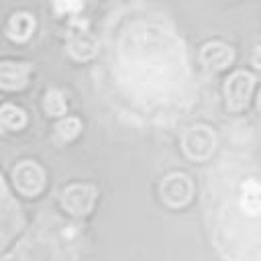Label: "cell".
Returning <instances> with one entry per match:
<instances>
[{"label": "cell", "mask_w": 261, "mask_h": 261, "mask_svg": "<svg viewBox=\"0 0 261 261\" xmlns=\"http://www.w3.org/2000/svg\"><path fill=\"white\" fill-rule=\"evenodd\" d=\"M253 86H255L253 73H249L245 69L234 71L224 84V96H226L228 108L230 110H243L253 96Z\"/></svg>", "instance_id": "4"}, {"label": "cell", "mask_w": 261, "mask_h": 261, "mask_svg": "<svg viewBox=\"0 0 261 261\" xmlns=\"http://www.w3.org/2000/svg\"><path fill=\"white\" fill-rule=\"evenodd\" d=\"M139 43L128 49L135 57H122V65L135 67L128 82H133L143 100H153L161 108H179L190 102L192 75L186 59L181 39L173 29L157 22L153 27H139Z\"/></svg>", "instance_id": "1"}, {"label": "cell", "mask_w": 261, "mask_h": 261, "mask_svg": "<svg viewBox=\"0 0 261 261\" xmlns=\"http://www.w3.org/2000/svg\"><path fill=\"white\" fill-rule=\"evenodd\" d=\"M57 12H77L84 6V0H55Z\"/></svg>", "instance_id": "11"}, {"label": "cell", "mask_w": 261, "mask_h": 261, "mask_svg": "<svg viewBox=\"0 0 261 261\" xmlns=\"http://www.w3.org/2000/svg\"><path fill=\"white\" fill-rule=\"evenodd\" d=\"M29 65H16V63H0V88L6 90H18L27 82Z\"/></svg>", "instance_id": "7"}, {"label": "cell", "mask_w": 261, "mask_h": 261, "mask_svg": "<svg viewBox=\"0 0 261 261\" xmlns=\"http://www.w3.org/2000/svg\"><path fill=\"white\" fill-rule=\"evenodd\" d=\"M251 61H253V65H255L257 69H261V45H257V47H255V51H253V57H251Z\"/></svg>", "instance_id": "12"}, {"label": "cell", "mask_w": 261, "mask_h": 261, "mask_svg": "<svg viewBox=\"0 0 261 261\" xmlns=\"http://www.w3.org/2000/svg\"><path fill=\"white\" fill-rule=\"evenodd\" d=\"M234 57V51L232 47L224 45V43H208L204 49H202V63L216 71V69H224Z\"/></svg>", "instance_id": "6"}, {"label": "cell", "mask_w": 261, "mask_h": 261, "mask_svg": "<svg viewBox=\"0 0 261 261\" xmlns=\"http://www.w3.org/2000/svg\"><path fill=\"white\" fill-rule=\"evenodd\" d=\"M257 108H259V112H261V90H259V94H257Z\"/></svg>", "instance_id": "13"}, {"label": "cell", "mask_w": 261, "mask_h": 261, "mask_svg": "<svg viewBox=\"0 0 261 261\" xmlns=\"http://www.w3.org/2000/svg\"><path fill=\"white\" fill-rule=\"evenodd\" d=\"M22 228V214L0 177V253Z\"/></svg>", "instance_id": "3"}, {"label": "cell", "mask_w": 261, "mask_h": 261, "mask_svg": "<svg viewBox=\"0 0 261 261\" xmlns=\"http://www.w3.org/2000/svg\"><path fill=\"white\" fill-rule=\"evenodd\" d=\"M29 171H31V163H22V165L16 169V173L27 175V181L18 184V188H20V192H24V194H37V192L41 190V186H43V173H41L39 167L35 169L33 175H31Z\"/></svg>", "instance_id": "8"}, {"label": "cell", "mask_w": 261, "mask_h": 261, "mask_svg": "<svg viewBox=\"0 0 261 261\" xmlns=\"http://www.w3.org/2000/svg\"><path fill=\"white\" fill-rule=\"evenodd\" d=\"M45 102H47V110L49 112H63L65 110V100H63V96L59 92H51Z\"/></svg>", "instance_id": "10"}, {"label": "cell", "mask_w": 261, "mask_h": 261, "mask_svg": "<svg viewBox=\"0 0 261 261\" xmlns=\"http://www.w3.org/2000/svg\"><path fill=\"white\" fill-rule=\"evenodd\" d=\"M22 124H24V114L18 108L6 104L0 110V128H10L12 130V128H20Z\"/></svg>", "instance_id": "9"}, {"label": "cell", "mask_w": 261, "mask_h": 261, "mask_svg": "<svg viewBox=\"0 0 261 261\" xmlns=\"http://www.w3.org/2000/svg\"><path fill=\"white\" fill-rule=\"evenodd\" d=\"M214 241L232 261H261V212L247 214L224 200L210 204Z\"/></svg>", "instance_id": "2"}, {"label": "cell", "mask_w": 261, "mask_h": 261, "mask_svg": "<svg viewBox=\"0 0 261 261\" xmlns=\"http://www.w3.org/2000/svg\"><path fill=\"white\" fill-rule=\"evenodd\" d=\"M184 149L192 159H206L214 149V133L206 126H196L186 133Z\"/></svg>", "instance_id": "5"}]
</instances>
